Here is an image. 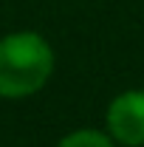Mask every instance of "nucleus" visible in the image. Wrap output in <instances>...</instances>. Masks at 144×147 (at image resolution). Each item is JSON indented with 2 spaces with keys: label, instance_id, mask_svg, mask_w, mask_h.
Wrapping results in <instances>:
<instances>
[{
  "label": "nucleus",
  "instance_id": "obj_1",
  "mask_svg": "<svg viewBox=\"0 0 144 147\" xmlns=\"http://www.w3.org/2000/svg\"><path fill=\"white\" fill-rule=\"evenodd\" d=\"M54 71V45L40 31L20 28L0 37V99H31L51 82Z\"/></svg>",
  "mask_w": 144,
  "mask_h": 147
},
{
  "label": "nucleus",
  "instance_id": "obj_2",
  "mask_svg": "<svg viewBox=\"0 0 144 147\" xmlns=\"http://www.w3.org/2000/svg\"><path fill=\"white\" fill-rule=\"evenodd\" d=\"M105 130L119 147H144V88H127L110 99Z\"/></svg>",
  "mask_w": 144,
  "mask_h": 147
},
{
  "label": "nucleus",
  "instance_id": "obj_3",
  "mask_svg": "<svg viewBox=\"0 0 144 147\" xmlns=\"http://www.w3.org/2000/svg\"><path fill=\"white\" fill-rule=\"evenodd\" d=\"M54 147H119L113 139H110L108 130L99 127H76L71 133H65Z\"/></svg>",
  "mask_w": 144,
  "mask_h": 147
}]
</instances>
